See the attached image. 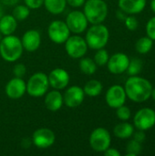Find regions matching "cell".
<instances>
[{
	"label": "cell",
	"mask_w": 155,
	"mask_h": 156,
	"mask_svg": "<svg viewBox=\"0 0 155 156\" xmlns=\"http://www.w3.org/2000/svg\"><path fill=\"white\" fill-rule=\"evenodd\" d=\"M124 90L127 98L134 102L141 103L151 98L153 85L147 79L135 75L128 78L124 85Z\"/></svg>",
	"instance_id": "6da1fadb"
},
{
	"label": "cell",
	"mask_w": 155,
	"mask_h": 156,
	"mask_svg": "<svg viewBox=\"0 0 155 156\" xmlns=\"http://www.w3.org/2000/svg\"><path fill=\"white\" fill-rule=\"evenodd\" d=\"M21 39L15 35L4 36L0 41V56L6 62H16L23 55Z\"/></svg>",
	"instance_id": "7a4b0ae2"
},
{
	"label": "cell",
	"mask_w": 155,
	"mask_h": 156,
	"mask_svg": "<svg viewBox=\"0 0 155 156\" xmlns=\"http://www.w3.org/2000/svg\"><path fill=\"white\" fill-rule=\"evenodd\" d=\"M85 40L88 44L89 48L97 50L103 48L109 42L110 39V31L109 28L101 24L91 25L85 31Z\"/></svg>",
	"instance_id": "3957f363"
},
{
	"label": "cell",
	"mask_w": 155,
	"mask_h": 156,
	"mask_svg": "<svg viewBox=\"0 0 155 156\" xmlns=\"http://www.w3.org/2000/svg\"><path fill=\"white\" fill-rule=\"evenodd\" d=\"M108 5L104 0H86L83 5V13L91 25L103 23L108 16Z\"/></svg>",
	"instance_id": "277c9868"
},
{
	"label": "cell",
	"mask_w": 155,
	"mask_h": 156,
	"mask_svg": "<svg viewBox=\"0 0 155 156\" xmlns=\"http://www.w3.org/2000/svg\"><path fill=\"white\" fill-rule=\"evenodd\" d=\"M26 83V93L33 98L43 97L48 90L49 82L48 75L38 71L30 76Z\"/></svg>",
	"instance_id": "5b68a950"
},
{
	"label": "cell",
	"mask_w": 155,
	"mask_h": 156,
	"mask_svg": "<svg viewBox=\"0 0 155 156\" xmlns=\"http://www.w3.org/2000/svg\"><path fill=\"white\" fill-rule=\"evenodd\" d=\"M89 143L91 149L97 153H103L111 144V136L110 132L103 128L98 127L94 129L89 138Z\"/></svg>",
	"instance_id": "8992f818"
},
{
	"label": "cell",
	"mask_w": 155,
	"mask_h": 156,
	"mask_svg": "<svg viewBox=\"0 0 155 156\" xmlns=\"http://www.w3.org/2000/svg\"><path fill=\"white\" fill-rule=\"evenodd\" d=\"M64 44L67 54L70 58L75 59H79L85 57L89 49L85 38L82 37L80 35L74 34L73 36H69Z\"/></svg>",
	"instance_id": "52a82bcc"
},
{
	"label": "cell",
	"mask_w": 155,
	"mask_h": 156,
	"mask_svg": "<svg viewBox=\"0 0 155 156\" xmlns=\"http://www.w3.org/2000/svg\"><path fill=\"white\" fill-rule=\"evenodd\" d=\"M66 24L70 31V33L80 35L87 30L89 27V21L83 13L80 10H72L70 11L66 17Z\"/></svg>",
	"instance_id": "ba28073f"
},
{
	"label": "cell",
	"mask_w": 155,
	"mask_h": 156,
	"mask_svg": "<svg viewBox=\"0 0 155 156\" xmlns=\"http://www.w3.org/2000/svg\"><path fill=\"white\" fill-rule=\"evenodd\" d=\"M48 38L55 44H64L70 36V31L65 21L53 20L48 27Z\"/></svg>",
	"instance_id": "9c48e42d"
},
{
	"label": "cell",
	"mask_w": 155,
	"mask_h": 156,
	"mask_svg": "<svg viewBox=\"0 0 155 156\" xmlns=\"http://www.w3.org/2000/svg\"><path fill=\"white\" fill-rule=\"evenodd\" d=\"M155 125V111L151 108L140 109L133 117V126L137 130L148 131Z\"/></svg>",
	"instance_id": "30bf717a"
},
{
	"label": "cell",
	"mask_w": 155,
	"mask_h": 156,
	"mask_svg": "<svg viewBox=\"0 0 155 156\" xmlns=\"http://www.w3.org/2000/svg\"><path fill=\"white\" fill-rule=\"evenodd\" d=\"M31 141L37 148L48 149L55 144L56 135L54 132L48 128H38L33 133Z\"/></svg>",
	"instance_id": "8fae6325"
},
{
	"label": "cell",
	"mask_w": 155,
	"mask_h": 156,
	"mask_svg": "<svg viewBox=\"0 0 155 156\" xmlns=\"http://www.w3.org/2000/svg\"><path fill=\"white\" fill-rule=\"evenodd\" d=\"M127 95L124 87L122 85H112L111 86L105 94V101L110 108L117 109L126 102Z\"/></svg>",
	"instance_id": "7c38bea8"
},
{
	"label": "cell",
	"mask_w": 155,
	"mask_h": 156,
	"mask_svg": "<svg viewBox=\"0 0 155 156\" xmlns=\"http://www.w3.org/2000/svg\"><path fill=\"white\" fill-rule=\"evenodd\" d=\"M85 96L86 95L84 93L83 88L77 85L70 86L65 90L63 94L64 104L70 109L78 108L83 103Z\"/></svg>",
	"instance_id": "4fadbf2b"
},
{
	"label": "cell",
	"mask_w": 155,
	"mask_h": 156,
	"mask_svg": "<svg viewBox=\"0 0 155 156\" xmlns=\"http://www.w3.org/2000/svg\"><path fill=\"white\" fill-rule=\"evenodd\" d=\"M48 78L49 82V87L58 90L67 89L70 80L69 72L61 68H56L52 69L48 75Z\"/></svg>",
	"instance_id": "5bb4252c"
},
{
	"label": "cell",
	"mask_w": 155,
	"mask_h": 156,
	"mask_svg": "<svg viewBox=\"0 0 155 156\" xmlns=\"http://www.w3.org/2000/svg\"><path fill=\"white\" fill-rule=\"evenodd\" d=\"M5 95L11 100H19L26 93V83L23 78L14 77L5 87Z\"/></svg>",
	"instance_id": "9a60e30c"
},
{
	"label": "cell",
	"mask_w": 155,
	"mask_h": 156,
	"mask_svg": "<svg viewBox=\"0 0 155 156\" xmlns=\"http://www.w3.org/2000/svg\"><path fill=\"white\" fill-rule=\"evenodd\" d=\"M129 62L130 58L125 53L117 52L110 57L107 62V68L111 73L119 75L126 72Z\"/></svg>",
	"instance_id": "2e32d148"
},
{
	"label": "cell",
	"mask_w": 155,
	"mask_h": 156,
	"mask_svg": "<svg viewBox=\"0 0 155 156\" xmlns=\"http://www.w3.org/2000/svg\"><path fill=\"white\" fill-rule=\"evenodd\" d=\"M20 39L25 50L28 52H34L40 47L41 34L37 29H28L24 33Z\"/></svg>",
	"instance_id": "e0dca14e"
},
{
	"label": "cell",
	"mask_w": 155,
	"mask_h": 156,
	"mask_svg": "<svg viewBox=\"0 0 155 156\" xmlns=\"http://www.w3.org/2000/svg\"><path fill=\"white\" fill-rule=\"evenodd\" d=\"M44 96H45V99H44L45 106L50 112H58L64 105L63 94L58 90L53 89V90L48 91Z\"/></svg>",
	"instance_id": "ac0fdd59"
},
{
	"label": "cell",
	"mask_w": 155,
	"mask_h": 156,
	"mask_svg": "<svg viewBox=\"0 0 155 156\" xmlns=\"http://www.w3.org/2000/svg\"><path fill=\"white\" fill-rule=\"evenodd\" d=\"M147 0H119V8L127 15H136L141 13L146 6Z\"/></svg>",
	"instance_id": "d6986e66"
},
{
	"label": "cell",
	"mask_w": 155,
	"mask_h": 156,
	"mask_svg": "<svg viewBox=\"0 0 155 156\" xmlns=\"http://www.w3.org/2000/svg\"><path fill=\"white\" fill-rule=\"evenodd\" d=\"M17 28V20L12 15H4L0 19V33L3 36L13 35Z\"/></svg>",
	"instance_id": "ffe728a7"
},
{
	"label": "cell",
	"mask_w": 155,
	"mask_h": 156,
	"mask_svg": "<svg viewBox=\"0 0 155 156\" xmlns=\"http://www.w3.org/2000/svg\"><path fill=\"white\" fill-rule=\"evenodd\" d=\"M134 129L135 127L133 126V124L126 122H122L120 123H118L117 125H115L114 129H113V134L115 137L119 138V139H129L131 137H132V134L134 133Z\"/></svg>",
	"instance_id": "44dd1931"
},
{
	"label": "cell",
	"mask_w": 155,
	"mask_h": 156,
	"mask_svg": "<svg viewBox=\"0 0 155 156\" xmlns=\"http://www.w3.org/2000/svg\"><path fill=\"white\" fill-rule=\"evenodd\" d=\"M43 5L46 10L52 15H59L62 14L67 6L66 0H44Z\"/></svg>",
	"instance_id": "7402d4cb"
},
{
	"label": "cell",
	"mask_w": 155,
	"mask_h": 156,
	"mask_svg": "<svg viewBox=\"0 0 155 156\" xmlns=\"http://www.w3.org/2000/svg\"><path fill=\"white\" fill-rule=\"evenodd\" d=\"M102 90H103V85L98 80H90L85 83L83 87L85 95L91 98L99 96L102 92Z\"/></svg>",
	"instance_id": "603a6c76"
},
{
	"label": "cell",
	"mask_w": 155,
	"mask_h": 156,
	"mask_svg": "<svg viewBox=\"0 0 155 156\" xmlns=\"http://www.w3.org/2000/svg\"><path fill=\"white\" fill-rule=\"evenodd\" d=\"M79 70L83 74L90 76V75H93L97 71L98 66L95 63V61H94L93 58L83 57V58H79Z\"/></svg>",
	"instance_id": "cb8c5ba5"
},
{
	"label": "cell",
	"mask_w": 155,
	"mask_h": 156,
	"mask_svg": "<svg viewBox=\"0 0 155 156\" xmlns=\"http://www.w3.org/2000/svg\"><path fill=\"white\" fill-rule=\"evenodd\" d=\"M153 40L148 36L140 37L135 43V49L139 54H147L153 48Z\"/></svg>",
	"instance_id": "d4e9b609"
},
{
	"label": "cell",
	"mask_w": 155,
	"mask_h": 156,
	"mask_svg": "<svg viewBox=\"0 0 155 156\" xmlns=\"http://www.w3.org/2000/svg\"><path fill=\"white\" fill-rule=\"evenodd\" d=\"M30 8L26 6V5H20L17 4L14 6L12 11V16L17 20V21H24L26 20L29 15H30Z\"/></svg>",
	"instance_id": "484cf974"
},
{
	"label": "cell",
	"mask_w": 155,
	"mask_h": 156,
	"mask_svg": "<svg viewBox=\"0 0 155 156\" xmlns=\"http://www.w3.org/2000/svg\"><path fill=\"white\" fill-rule=\"evenodd\" d=\"M143 66V63L141 58H132L130 59V62H129V65H128L126 72H127V74L129 76L138 75L142 71Z\"/></svg>",
	"instance_id": "4316f807"
},
{
	"label": "cell",
	"mask_w": 155,
	"mask_h": 156,
	"mask_svg": "<svg viewBox=\"0 0 155 156\" xmlns=\"http://www.w3.org/2000/svg\"><path fill=\"white\" fill-rule=\"evenodd\" d=\"M143 144L135 141L134 139L130 140L126 144V156H136L140 154L143 151Z\"/></svg>",
	"instance_id": "83f0119b"
},
{
	"label": "cell",
	"mask_w": 155,
	"mask_h": 156,
	"mask_svg": "<svg viewBox=\"0 0 155 156\" xmlns=\"http://www.w3.org/2000/svg\"><path fill=\"white\" fill-rule=\"evenodd\" d=\"M110 58V55H109V52L103 48H100V49H97L95 55H94V61L95 63L97 64V66H100V67H102V66H105L107 65V62Z\"/></svg>",
	"instance_id": "f1b7e54d"
},
{
	"label": "cell",
	"mask_w": 155,
	"mask_h": 156,
	"mask_svg": "<svg viewBox=\"0 0 155 156\" xmlns=\"http://www.w3.org/2000/svg\"><path fill=\"white\" fill-rule=\"evenodd\" d=\"M116 116L122 122H126V121L130 120V118L132 116V112H131L130 108L125 106V105L120 106L119 108L116 109Z\"/></svg>",
	"instance_id": "f546056e"
},
{
	"label": "cell",
	"mask_w": 155,
	"mask_h": 156,
	"mask_svg": "<svg viewBox=\"0 0 155 156\" xmlns=\"http://www.w3.org/2000/svg\"><path fill=\"white\" fill-rule=\"evenodd\" d=\"M124 24H125L126 28L130 31H134L139 27V21L133 15L127 16L124 20Z\"/></svg>",
	"instance_id": "4dcf8cb0"
},
{
	"label": "cell",
	"mask_w": 155,
	"mask_h": 156,
	"mask_svg": "<svg viewBox=\"0 0 155 156\" xmlns=\"http://www.w3.org/2000/svg\"><path fill=\"white\" fill-rule=\"evenodd\" d=\"M13 75L16 78H23L26 73V67L23 63H16L13 67Z\"/></svg>",
	"instance_id": "1f68e13d"
},
{
	"label": "cell",
	"mask_w": 155,
	"mask_h": 156,
	"mask_svg": "<svg viewBox=\"0 0 155 156\" xmlns=\"http://www.w3.org/2000/svg\"><path fill=\"white\" fill-rule=\"evenodd\" d=\"M146 34L147 36L155 40V16L150 18L146 24Z\"/></svg>",
	"instance_id": "d6a6232c"
},
{
	"label": "cell",
	"mask_w": 155,
	"mask_h": 156,
	"mask_svg": "<svg viewBox=\"0 0 155 156\" xmlns=\"http://www.w3.org/2000/svg\"><path fill=\"white\" fill-rule=\"evenodd\" d=\"M24 3L30 9H37L43 5L44 0H24Z\"/></svg>",
	"instance_id": "836d02e7"
},
{
	"label": "cell",
	"mask_w": 155,
	"mask_h": 156,
	"mask_svg": "<svg viewBox=\"0 0 155 156\" xmlns=\"http://www.w3.org/2000/svg\"><path fill=\"white\" fill-rule=\"evenodd\" d=\"M132 137L135 141L143 144L144 143V141L146 140V134H145V132L144 131H141V130H138L137 132L134 131L133 134H132Z\"/></svg>",
	"instance_id": "e575fe53"
},
{
	"label": "cell",
	"mask_w": 155,
	"mask_h": 156,
	"mask_svg": "<svg viewBox=\"0 0 155 156\" xmlns=\"http://www.w3.org/2000/svg\"><path fill=\"white\" fill-rule=\"evenodd\" d=\"M66 1H67V4L70 5L71 7L79 8V7L83 6L86 0H66Z\"/></svg>",
	"instance_id": "d590c367"
},
{
	"label": "cell",
	"mask_w": 155,
	"mask_h": 156,
	"mask_svg": "<svg viewBox=\"0 0 155 156\" xmlns=\"http://www.w3.org/2000/svg\"><path fill=\"white\" fill-rule=\"evenodd\" d=\"M103 154L106 156H121V153L117 149L111 147H109L105 152H103Z\"/></svg>",
	"instance_id": "8d00e7d4"
},
{
	"label": "cell",
	"mask_w": 155,
	"mask_h": 156,
	"mask_svg": "<svg viewBox=\"0 0 155 156\" xmlns=\"http://www.w3.org/2000/svg\"><path fill=\"white\" fill-rule=\"evenodd\" d=\"M0 2L7 6H15L19 3V0H0Z\"/></svg>",
	"instance_id": "74e56055"
},
{
	"label": "cell",
	"mask_w": 155,
	"mask_h": 156,
	"mask_svg": "<svg viewBox=\"0 0 155 156\" xmlns=\"http://www.w3.org/2000/svg\"><path fill=\"white\" fill-rule=\"evenodd\" d=\"M116 16H117V18H118L119 20L124 21L125 18H126V16H127V14H126L124 11H122V9L119 8V10H117V12H116Z\"/></svg>",
	"instance_id": "f35d334b"
},
{
	"label": "cell",
	"mask_w": 155,
	"mask_h": 156,
	"mask_svg": "<svg viewBox=\"0 0 155 156\" xmlns=\"http://www.w3.org/2000/svg\"><path fill=\"white\" fill-rule=\"evenodd\" d=\"M151 8L153 10V12L155 13V0H152L151 1Z\"/></svg>",
	"instance_id": "ab89813d"
},
{
	"label": "cell",
	"mask_w": 155,
	"mask_h": 156,
	"mask_svg": "<svg viewBox=\"0 0 155 156\" xmlns=\"http://www.w3.org/2000/svg\"><path fill=\"white\" fill-rule=\"evenodd\" d=\"M151 97L155 101V88H153V90H152V93H151Z\"/></svg>",
	"instance_id": "60d3db41"
},
{
	"label": "cell",
	"mask_w": 155,
	"mask_h": 156,
	"mask_svg": "<svg viewBox=\"0 0 155 156\" xmlns=\"http://www.w3.org/2000/svg\"><path fill=\"white\" fill-rule=\"evenodd\" d=\"M4 15H5V13H4V9H3V7H2V6H0V19H1V17H2Z\"/></svg>",
	"instance_id": "b9f144b4"
},
{
	"label": "cell",
	"mask_w": 155,
	"mask_h": 156,
	"mask_svg": "<svg viewBox=\"0 0 155 156\" xmlns=\"http://www.w3.org/2000/svg\"><path fill=\"white\" fill-rule=\"evenodd\" d=\"M3 37H4V36H3V35H2V34L0 33V41H1V39L3 38Z\"/></svg>",
	"instance_id": "7bdbcfd3"
}]
</instances>
